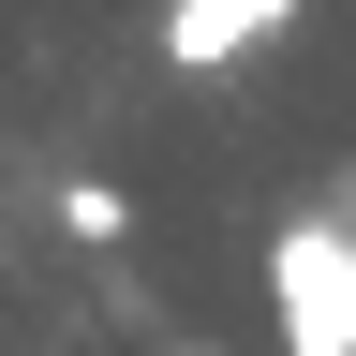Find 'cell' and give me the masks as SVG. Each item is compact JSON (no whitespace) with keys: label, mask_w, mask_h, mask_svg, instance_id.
<instances>
[{"label":"cell","mask_w":356,"mask_h":356,"mask_svg":"<svg viewBox=\"0 0 356 356\" xmlns=\"http://www.w3.org/2000/svg\"><path fill=\"white\" fill-rule=\"evenodd\" d=\"M60 222H74L89 252H119V222H134V208H119V178H60Z\"/></svg>","instance_id":"obj_3"},{"label":"cell","mask_w":356,"mask_h":356,"mask_svg":"<svg viewBox=\"0 0 356 356\" xmlns=\"http://www.w3.org/2000/svg\"><path fill=\"white\" fill-rule=\"evenodd\" d=\"M282 15H297V0H163V60L178 74H222L238 44H267Z\"/></svg>","instance_id":"obj_2"},{"label":"cell","mask_w":356,"mask_h":356,"mask_svg":"<svg viewBox=\"0 0 356 356\" xmlns=\"http://www.w3.org/2000/svg\"><path fill=\"white\" fill-rule=\"evenodd\" d=\"M178 356H208V341H178Z\"/></svg>","instance_id":"obj_4"},{"label":"cell","mask_w":356,"mask_h":356,"mask_svg":"<svg viewBox=\"0 0 356 356\" xmlns=\"http://www.w3.org/2000/svg\"><path fill=\"white\" fill-rule=\"evenodd\" d=\"M267 312H282V356H356V222H282Z\"/></svg>","instance_id":"obj_1"}]
</instances>
